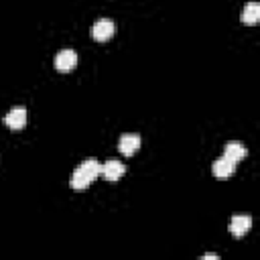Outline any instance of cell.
<instances>
[{
  "instance_id": "1",
  "label": "cell",
  "mask_w": 260,
  "mask_h": 260,
  "mask_svg": "<svg viewBox=\"0 0 260 260\" xmlns=\"http://www.w3.org/2000/svg\"><path fill=\"white\" fill-rule=\"evenodd\" d=\"M116 35V24L110 20V18H100L98 22H93V26H91V37L95 39V41H108V39H112Z\"/></svg>"
},
{
  "instance_id": "2",
  "label": "cell",
  "mask_w": 260,
  "mask_h": 260,
  "mask_svg": "<svg viewBox=\"0 0 260 260\" xmlns=\"http://www.w3.org/2000/svg\"><path fill=\"white\" fill-rule=\"evenodd\" d=\"M75 65H77V55H75V51L63 49V51L57 53V57H55V69H57V71L67 73V71H71Z\"/></svg>"
},
{
  "instance_id": "3",
  "label": "cell",
  "mask_w": 260,
  "mask_h": 260,
  "mask_svg": "<svg viewBox=\"0 0 260 260\" xmlns=\"http://www.w3.org/2000/svg\"><path fill=\"white\" fill-rule=\"evenodd\" d=\"M140 148V136L138 134H122L120 140H118V150L124 154V156H132L136 150Z\"/></svg>"
},
{
  "instance_id": "4",
  "label": "cell",
  "mask_w": 260,
  "mask_h": 260,
  "mask_svg": "<svg viewBox=\"0 0 260 260\" xmlns=\"http://www.w3.org/2000/svg\"><path fill=\"white\" fill-rule=\"evenodd\" d=\"M4 124H6L8 128H12V130L24 128V124H26V110H24V108H12V110L4 116Z\"/></svg>"
},
{
  "instance_id": "5",
  "label": "cell",
  "mask_w": 260,
  "mask_h": 260,
  "mask_svg": "<svg viewBox=\"0 0 260 260\" xmlns=\"http://www.w3.org/2000/svg\"><path fill=\"white\" fill-rule=\"evenodd\" d=\"M126 173V167L120 160H106L102 165V177L108 181H118Z\"/></svg>"
},
{
  "instance_id": "6",
  "label": "cell",
  "mask_w": 260,
  "mask_h": 260,
  "mask_svg": "<svg viewBox=\"0 0 260 260\" xmlns=\"http://www.w3.org/2000/svg\"><path fill=\"white\" fill-rule=\"evenodd\" d=\"M211 171H213V175H215L217 179H228V177L234 175V171H236V162H232V160H228L225 156H221V158H217V160L213 162Z\"/></svg>"
},
{
  "instance_id": "7",
  "label": "cell",
  "mask_w": 260,
  "mask_h": 260,
  "mask_svg": "<svg viewBox=\"0 0 260 260\" xmlns=\"http://www.w3.org/2000/svg\"><path fill=\"white\" fill-rule=\"evenodd\" d=\"M250 228H252V219H250V215H234V217H232L230 232H232L236 238H240V236L248 234V232H250Z\"/></svg>"
},
{
  "instance_id": "8",
  "label": "cell",
  "mask_w": 260,
  "mask_h": 260,
  "mask_svg": "<svg viewBox=\"0 0 260 260\" xmlns=\"http://www.w3.org/2000/svg\"><path fill=\"white\" fill-rule=\"evenodd\" d=\"M246 154H248V148H246L244 144H240V142H228L225 148H223V156H225L228 160H232V162L242 160Z\"/></svg>"
},
{
  "instance_id": "9",
  "label": "cell",
  "mask_w": 260,
  "mask_h": 260,
  "mask_svg": "<svg viewBox=\"0 0 260 260\" xmlns=\"http://www.w3.org/2000/svg\"><path fill=\"white\" fill-rule=\"evenodd\" d=\"M75 171H79V173L85 175L89 181H93V179H98V177L102 175V162H98V160H93V158H87V160H83Z\"/></svg>"
},
{
  "instance_id": "10",
  "label": "cell",
  "mask_w": 260,
  "mask_h": 260,
  "mask_svg": "<svg viewBox=\"0 0 260 260\" xmlns=\"http://www.w3.org/2000/svg\"><path fill=\"white\" fill-rule=\"evenodd\" d=\"M242 22L244 24H256L260 20V4L258 2H248L242 10Z\"/></svg>"
},
{
  "instance_id": "11",
  "label": "cell",
  "mask_w": 260,
  "mask_h": 260,
  "mask_svg": "<svg viewBox=\"0 0 260 260\" xmlns=\"http://www.w3.org/2000/svg\"><path fill=\"white\" fill-rule=\"evenodd\" d=\"M203 258H205V260H207V258H211V260H217V254H205Z\"/></svg>"
}]
</instances>
